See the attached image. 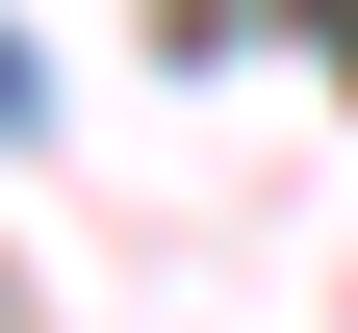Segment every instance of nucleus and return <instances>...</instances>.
<instances>
[{
  "mask_svg": "<svg viewBox=\"0 0 358 333\" xmlns=\"http://www.w3.org/2000/svg\"><path fill=\"white\" fill-rule=\"evenodd\" d=\"M0 128H52V77H26V26H0Z\"/></svg>",
  "mask_w": 358,
  "mask_h": 333,
  "instance_id": "1",
  "label": "nucleus"
}]
</instances>
